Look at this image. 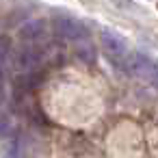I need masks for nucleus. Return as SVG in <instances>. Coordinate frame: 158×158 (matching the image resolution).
I'll return each mask as SVG.
<instances>
[{
  "mask_svg": "<svg viewBox=\"0 0 158 158\" xmlns=\"http://www.w3.org/2000/svg\"><path fill=\"white\" fill-rule=\"evenodd\" d=\"M46 50L39 46V44H24L18 52H15V56H13V65H15V69L18 72H22V74H31V72H35L44 61H46Z\"/></svg>",
  "mask_w": 158,
  "mask_h": 158,
  "instance_id": "f03ea898",
  "label": "nucleus"
},
{
  "mask_svg": "<svg viewBox=\"0 0 158 158\" xmlns=\"http://www.w3.org/2000/svg\"><path fill=\"white\" fill-rule=\"evenodd\" d=\"M11 54V39L7 35H0V63L7 65V59Z\"/></svg>",
  "mask_w": 158,
  "mask_h": 158,
  "instance_id": "6e6552de",
  "label": "nucleus"
},
{
  "mask_svg": "<svg viewBox=\"0 0 158 158\" xmlns=\"http://www.w3.org/2000/svg\"><path fill=\"white\" fill-rule=\"evenodd\" d=\"M100 46H102L106 59L113 61L115 65H121L123 59L128 56V44H126V39L119 33L110 31V28H102L100 31Z\"/></svg>",
  "mask_w": 158,
  "mask_h": 158,
  "instance_id": "7ed1b4c3",
  "label": "nucleus"
},
{
  "mask_svg": "<svg viewBox=\"0 0 158 158\" xmlns=\"http://www.w3.org/2000/svg\"><path fill=\"white\" fill-rule=\"evenodd\" d=\"M121 67H123L128 74L139 76V78L145 80V76H147V72H149V67H152V59L145 56V54H141V52H128V56L123 59Z\"/></svg>",
  "mask_w": 158,
  "mask_h": 158,
  "instance_id": "39448f33",
  "label": "nucleus"
},
{
  "mask_svg": "<svg viewBox=\"0 0 158 158\" xmlns=\"http://www.w3.org/2000/svg\"><path fill=\"white\" fill-rule=\"evenodd\" d=\"M52 31L56 37L67 39V41H87L89 39V28L78 18H69V15L52 18Z\"/></svg>",
  "mask_w": 158,
  "mask_h": 158,
  "instance_id": "f257e3e1",
  "label": "nucleus"
},
{
  "mask_svg": "<svg viewBox=\"0 0 158 158\" xmlns=\"http://www.w3.org/2000/svg\"><path fill=\"white\" fill-rule=\"evenodd\" d=\"M15 136V123L7 113H0V141Z\"/></svg>",
  "mask_w": 158,
  "mask_h": 158,
  "instance_id": "0eeeda50",
  "label": "nucleus"
},
{
  "mask_svg": "<svg viewBox=\"0 0 158 158\" xmlns=\"http://www.w3.org/2000/svg\"><path fill=\"white\" fill-rule=\"evenodd\" d=\"M145 80H147L149 85H154V87L158 89V63H156V61H152V67H149V72H147Z\"/></svg>",
  "mask_w": 158,
  "mask_h": 158,
  "instance_id": "1a4fd4ad",
  "label": "nucleus"
},
{
  "mask_svg": "<svg viewBox=\"0 0 158 158\" xmlns=\"http://www.w3.org/2000/svg\"><path fill=\"white\" fill-rule=\"evenodd\" d=\"M48 22L41 20V18H35V20H28L24 22L20 28H18V39L22 44H41L46 37H48Z\"/></svg>",
  "mask_w": 158,
  "mask_h": 158,
  "instance_id": "20e7f679",
  "label": "nucleus"
},
{
  "mask_svg": "<svg viewBox=\"0 0 158 158\" xmlns=\"http://www.w3.org/2000/svg\"><path fill=\"white\" fill-rule=\"evenodd\" d=\"M0 154L2 158H22V152H20V143L18 139H2L0 141Z\"/></svg>",
  "mask_w": 158,
  "mask_h": 158,
  "instance_id": "423d86ee",
  "label": "nucleus"
},
{
  "mask_svg": "<svg viewBox=\"0 0 158 158\" xmlns=\"http://www.w3.org/2000/svg\"><path fill=\"white\" fill-rule=\"evenodd\" d=\"M5 102H7V91H5V82H0V108L5 106Z\"/></svg>",
  "mask_w": 158,
  "mask_h": 158,
  "instance_id": "9d476101",
  "label": "nucleus"
}]
</instances>
